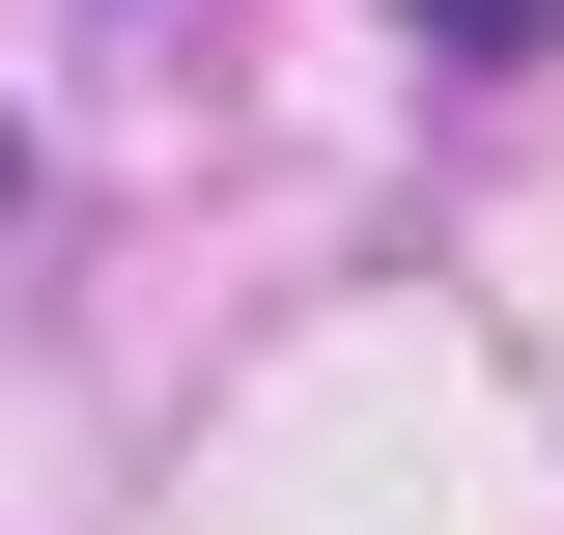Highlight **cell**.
<instances>
[{"label": "cell", "mask_w": 564, "mask_h": 535, "mask_svg": "<svg viewBox=\"0 0 564 535\" xmlns=\"http://www.w3.org/2000/svg\"><path fill=\"white\" fill-rule=\"evenodd\" d=\"M395 29H423V57H536L564 0H395Z\"/></svg>", "instance_id": "cell-1"}, {"label": "cell", "mask_w": 564, "mask_h": 535, "mask_svg": "<svg viewBox=\"0 0 564 535\" xmlns=\"http://www.w3.org/2000/svg\"><path fill=\"white\" fill-rule=\"evenodd\" d=\"M0 198H29V141H0Z\"/></svg>", "instance_id": "cell-2"}]
</instances>
